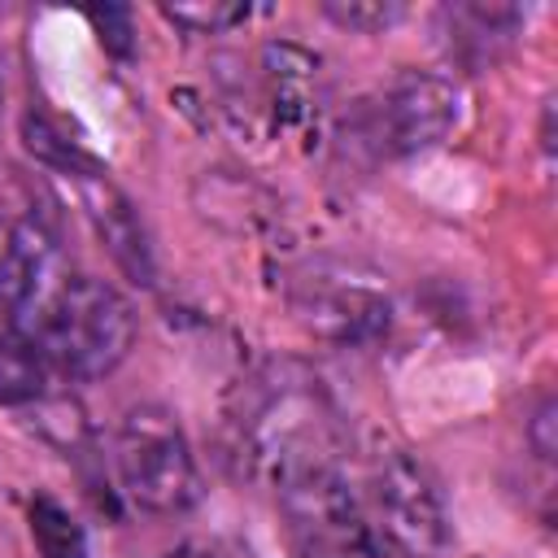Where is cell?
Segmentation results:
<instances>
[{
    "instance_id": "obj_3",
    "label": "cell",
    "mask_w": 558,
    "mask_h": 558,
    "mask_svg": "<svg viewBox=\"0 0 558 558\" xmlns=\"http://www.w3.org/2000/svg\"><path fill=\"white\" fill-rule=\"evenodd\" d=\"M113 471L122 493L148 514H183L201 501V471L179 418L161 405H135L113 436Z\"/></svg>"
},
{
    "instance_id": "obj_5",
    "label": "cell",
    "mask_w": 558,
    "mask_h": 558,
    "mask_svg": "<svg viewBox=\"0 0 558 558\" xmlns=\"http://www.w3.org/2000/svg\"><path fill=\"white\" fill-rule=\"evenodd\" d=\"M362 510L397 558H440L453 545V519L440 480L410 453H384L366 480Z\"/></svg>"
},
{
    "instance_id": "obj_8",
    "label": "cell",
    "mask_w": 558,
    "mask_h": 558,
    "mask_svg": "<svg viewBox=\"0 0 558 558\" xmlns=\"http://www.w3.org/2000/svg\"><path fill=\"white\" fill-rule=\"evenodd\" d=\"M78 192H83V209L100 235V244L109 248V257L135 279V283H153V248H148V235H144V222L135 218V205L96 170H78Z\"/></svg>"
},
{
    "instance_id": "obj_14",
    "label": "cell",
    "mask_w": 558,
    "mask_h": 558,
    "mask_svg": "<svg viewBox=\"0 0 558 558\" xmlns=\"http://www.w3.org/2000/svg\"><path fill=\"white\" fill-rule=\"evenodd\" d=\"M527 440H532V449H536V458H541V462H549V458H554V397H545V401L536 405L532 427H527Z\"/></svg>"
},
{
    "instance_id": "obj_9",
    "label": "cell",
    "mask_w": 558,
    "mask_h": 558,
    "mask_svg": "<svg viewBox=\"0 0 558 558\" xmlns=\"http://www.w3.org/2000/svg\"><path fill=\"white\" fill-rule=\"evenodd\" d=\"M52 366L35 336L0 331V405H35L48 397Z\"/></svg>"
},
{
    "instance_id": "obj_6",
    "label": "cell",
    "mask_w": 558,
    "mask_h": 558,
    "mask_svg": "<svg viewBox=\"0 0 558 558\" xmlns=\"http://www.w3.org/2000/svg\"><path fill=\"white\" fill-rule=\"evenodd\" d=\"M292 310L314 331L318 340L331 344H366L384 336L392 318V301L384 283L366 270L340 266V262H318L292 283Z\"/></svg>"
},
{
    "instance_id": "obj_13",
    "label": "cell",
    "mask_w": 558,
    "mask_h": 558,
    "mask_svg": "<svg viewBox=\"0 0 558 558\" xmlns=\"http://www.w3.org/2000/svg\"><path fill=\"white\" fill-rule=\"evenodd\" d=\"M87 17L100 26V39H105L113 52H126V48H131V39H126V35H131V13H126V9H92Z\"/></svg>"
},
{
    "instance_id": "obj_15",
    "label": "cell",
    "mask_w": 558,
    "mask_h": 558,
    "mask_svg": "<svg viewBox=\"0 0 558 558\" xmlns=\"http://www.w3.org/2000/svg\"><path fill=\"white\" fill-rule=\"evenodd\" d=\"M9 248H13V222H4V218H0V283H4V266H9ZM0 331H4V323H0Z\"/></svg>"
},
{
    "instance_id": "obj_1",
    "label": "cell",
    "mask_w": 558,
    "mask_h": 558,
    "mask_svg": "<svg viewBox=\"0 0 558 558\" xmlns=\"http://www.w3.org/2000/svg\"><path fill=\"white\" fill-rule=\"evenodd\" d=\"M336 405L318 375L296 362H270L248 375L227 410L231 458L275 488L301 471L336 462Z\"/></svg>"
},
{
    "instance_id": "obj_4",
    "label": "cell",
    "mask_w": 558,
    "mask_h": 558,
    "mask_svg": "<svg viewBox=\"0 0 558 558\" xmlns=\"http://www.w3.org/2000/svg\"><path fill=\"white\" fill-rule=\"evenodd\" d=\"M275 493L288 514L296 558H397L371 527L362 497L340 471V462L301 471Z\"/></svg>"
},
{
    "instance_id": "obj_2",
    "label": "cell",
    "mask_w": 558,
    "mask_h": 558,
    "mask_svg": "<svg viewBox=\"0 0 558 558\" xmlns=\"http://www.w3.org/2000/svg\"><path fill=\"white\" fill-rule=\"evenodd\" d=\"M48 366L65 379H100L122 366L135 344L131 301L92 275H70L48 318L35 331Z\"/></svg>"
},
{
    "instance_id": "obj_10",
    "label": "cell",
    "mask_w": 558,
    "mask_h": 558,
    "mask_svg": "<svg viewBox=\"0 0 558 558\" xmlns=\"http://www.w3.org/2000/svg\"><path fill=\"white\" fill-rule=\"evenodd\" d=\"M31 536H35L44 558H87L83 527L74 523V514L61 501H52L44 493L31 501Z\"/></svg>"
},
{
    "instance_id": "obj_11",
    "label": "cell",
    "mask_w": 558,
    "mask_h": 558,
    "mask_svg": "<svg viewBox=\"0 0 558 558\" xmlns=\"http://www.w3.org/2000/svg\"><path fill=\"white\" fill-rule=\"evenodd\" d=\"M166 17H174L179 26H187L196 35H218L235 22H244L248 9L244 4H174V9H166Z\"/></svg>"
},
{
    "instance_id": "obj_12",
    "label": "cell",
    "mask_w": 558,
    "mask_h": 558,
    "mask_svg": "<svg viewBox=\"0 0 558 558\" xmlns=\"http://www.w3.org/2000/svg\"><path fill=\"white\" fill-rule=\"evenodd\" d=\"M323 13L349 31H384L401 17V4H323Z\"/></svg>"
},
{
    "instance_id": "obj_16",
    "label": "cell",
    "mask_w": 558,
    "mask_h": 558,
    "mask_svg": "<svg viewBox=\"0 0 558 558\" xmlns=\"http://www.w3.org/2000/svg\"><path fill=\"white\" fill-rule=\"evenodd\" d=\"M161 558H214V554L201 549V545H179V549H170V554H161Z\"/></svg>"
},
{
    "instance_id": "obj_7",
    "label": "cell",
    "mask_w": 558,
    "mask_h": 558,
    "mask_svg": "<svg viewBox=\"0 0 558 558\" xmlns=\"http://www.w3.org/2000/svg\"><path fill=\"white\" fill-rule=\"evenodd\" d=\"M453 122H458V92L440 74L405 70L384 92L379 131H384V148L397 157H410V153L440 144Z\"/></svg>"
}]
</instances>
